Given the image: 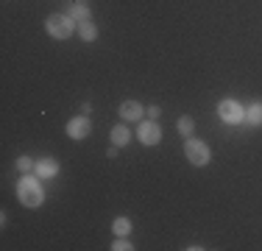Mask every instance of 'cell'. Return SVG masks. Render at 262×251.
Segmentation results:
<instances>
[{"label":"cell","mask_w":262,"mask_h":251,"mask_svg":"<svg viewBox=\"0 0 262 251\" xmlns=\"http://www.w3.org/2000/svg\"><path fill=\"white\" fill-rule=\"evenodd\" d=\"M148 112V117H151V120H157V117L162 115V109H159V106H151V109H145Z\"/></svg>","instance_id":"obj_17"},{"label":"cell","mask_w":262,"mask_h":251,"mask_svg":"<svg viewBox=\"0 0 262 251\" xmlns=\"http://www.w3.org/2000/svg\"><path fill=\"white\" fill-rule=\"evenodd\" d=\"M67 134H70L73 140H86V137L92 134V123H90V117H86V115L73 117V120L67 123Z\"/></svg>","instance_id":"obj_6"},{"label":"cell","mask_w":262,"mask_h":251,"mask_svg":"<svg viewBox=\"0 0 262 251\" xmlns=\"http://www.w3.org/2000/svg\"><path fill=\"white\" fill-rule=\"evenodd\" d=\"M17 171H20V173H31V171H36V162L31 159V156H20V159H17Z\"/></svg>","instance_id":"obj_15"},{"label":"cell","mask_w":262,"mask_h":251,"mask_svg":"<svg viewBox=\"0 0 262 251\" xmlns=\"http://www.w3.org/2000/svg\"><path fill=\"white\" fill-rule=\"evenodd\" d=\"M17 198L23 201V206L36 210V206H42V201H45V190H42V184L34 176L23 173V179L17 181Z\"/></svg>","instance_id":"obj_1"},{"label":"cell","mask_w":262,"mask_h":251,"mask_svg":"<svg viewBox=\"0 0 262 251\" xmlns=\"http://www.w3.org/2000/svg\"><path fill=\"white\" fill-rule=\"evenodd\" d=\"M246 123L251 126H262V103H251V109H246Z\"/></svg>","instance_id":"obj_13"},{"label":"cell","mask_w":262,"mask_h":251,"mask_svg":"<svg viewBox=\"0 0 262 251\" xmlns=\"http://www.w3.org/2000/svg\"><path fill=\"white\" fill-rule=\"evenodd\" d=\"M128 140H131V131H128V126H115V129H112V145H128Z\"/></svg>","instance_id":"obj_10"},{"label":"cell","mask_w":262,"mask_h":251,"mask_svg":"<svg viewBox=\"0 0 262 251\" xmlns=\"http://www.w3.org/2000/svg\"><path fill=\"white\" fill-rule=\"evenodd\" d=\"M112 248H115V251H131L134 246H131V243L126 240V237H117V240L112 243Z\"/></svg>","instance_id":"obj_16"},{"label":"cell","mask_w":262,"mask_h":251,"mask_svg":"<svg viewBox=\"0 0 262 251\" xmlns=\"http://www.w3.org/2000/svg\"><path fill=\"white\" fill-rule=\"evenodd\" d=\"M217 115H221V120L229 123V126H237V123L246 120V109H243L237 100H232V98H226V100L217 103Z\"/></svg>","instance_id":"obj_4"},{"label":"cell","mask_w":262,"mask_h":251,"mask_svg":"<svg viewBox=\"0 0 262 251\" xmlns=\"http://www.w3.org/2000/svg\"><path fill=\"white\" fill-rule=\"evenodd\" d=\"M184 156H187V162L190 165H195V168H204L209 162V145L204 140H192V137H187V142H184Z\"/></svg>","instance_id":"obj_3"},{"label":"cell","mask_w":262,"mask_h":251,"mask_svg":"<svg viewBox=\"0 0 262 251\" xmlns=\"http://www.w3.org/2000/svg\"><path fill=\"white\" fill-rule=\"evenodd\" d=\"M137 137H140L142 145H159L162 140V129L157 120H142L140 129H137Z\"/></svg>","instance_id":"obj_5"},{"label":"cell","mask_w":262,"mask_h":251,"mask_svg":"<svg viewBox=\"0 0 262 251\" xmlns=\"http://www.w3.org/2000/svg\"><path fill=\"white\" fill-rule=\"evenodd\" d=\"M78 36H81V42H95L98 39V28H95V23H78Z\"/></svg>","instance_id":"obj_11"},{"label":"cell","mask_w":262,"mask_h":251,"mask_svg":"<svg viewBox=\"0 0 262 251\" xmlns=\"http://www.w3.org/2000/svg\"><path fill=\"white\" fill-rule=\"evenodd\" d=\"M192 131H195V123H192V117H190V115L179 117V134H184V137H192Z\"/></svg>","instance_id":"obj_14"},{"label":"cell","mask_w":262,"mask_h":251,"mask_svg":"<svg viewBox=\"0 0 262 251\" xmlns=\"http://www.w3.org/2000/svg\"><path fill=\"white\" fill-rule=\"evenodd\" d=\"M70 3H84V0H70Z\"/></svg>","instance_id":"obj_18"},{"label":"cell","mask_w":262,"mask_h":251,"mask_svg":"<svg viewBox=\"0 0 262 251\" xmlns=\"http://www.w3.org/2000/svg\"><path fill=\"white\" fill-rule=\"evenodd\" d=\"M67 14H70L76 23H90L92 20V11H90L86 3H70V11H67Z\"/></svg>","instance_id":"obj_9"},{"label":"cell","mask_w":262,"mask_h":251,"mask_svg":"<svg viewBox=\"0 0 262 251\" xmlns=\"http://www.w3.org/2000/svg\"><path fill=\"white\" fill-rule=\"evenodd\" d=\"M112 232H115L117 237H126L128 232H131V221L126 215H120V218H115V223H112Z\"/></svg>","instance_id":"obj_12"},{"label":"cell","mask_w":262,"mask_h":251,"mask_svg":"<svg viewBox=\"0 0 262 251\" xmlns=\"http://www.w3.org/2000/svg\"><path fill=\"white\" fill-rule=\"evenodd\" d=\"M56 173H59V162L51 159V156L36 162V176H39V179H53Z\"/></svg>","instance_id":"obj_8"},{"label":"cell","mask_w":262,"mask_h":251,"mask_svg":"<svg viewBox=\"0 0 262 251\" xmlns=\"http://www.w3.org/2000/svg\"><path fill=\"white\" fill-rule=\"evenodd\" d=\"M117 115L123 117V120H140L142 115H145V109L140 106V100H123L120 103V109H117Z\"/></svg>","instance_id":"obj_7"},{"label":"cell","mask_w":262,"mask_h":251,"mask_svg":"<svg viewBox=\"0 0 262 251\" xmlns=\"http://www.w3.org/2000/svg\"><path fill=\"white\" fill-rule=\"evenodd\" d=\"M45 28L53 39H67V36H73V31H76V20H73L70 14H51L45 20Z\"/></svg>","instance_id":"obj_2"}]
</instances>
